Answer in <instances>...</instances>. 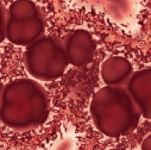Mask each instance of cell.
<instances>
[{
    "label": "cell",
    "mask_w": 151,
    "mask_h": 150,
    "mask_svg": "<svg viewBox=\"0 0 151 150\" xmlns=\"http://www.w3.org/2000/svg\"><path fill=\"white\" fill-rule=\"evenodd\" d=\"M49 113V95L40 81L20 78L3 86L0 122L7 128L18 132L35 130L48 120Z\"/></svg>",
    "instance_id": "cell-1"
},
{
    "label": "cell",
    "mask_w": 151,
    "mask_h": 150,
    "mask_svg": "<svg viewBox=\"0 0 151 150\" xmlns=\"http://www.w3.org/2000/svg\"><path fill=\"white\" fill-rule=\"evenodd\" d=\"M95 128L107 137L131 133L139 124L140 111L124 86H104L96 91L89 105Z\"/></svg>",
    "instance_id": "cell-2"
},
{
    "label": "cell",
    "mask_w": 151,
    "mask_h": 150,
    "mask_svg": "<svg viewBox=\"0 0 151 150\" xmlns=\"http://www.w3.org/2000/svg\"><path fill=\"white\" fill-rule=\"evenodd\" d=\"M24 64L26 71L37 81H54L61 78L68 66L62 38L43 35L26 47Z\"/></svg>",
    "instance_id": "cell-3"
},
{
    "label": "cell",
    "mask_w": 151,
    "mask_h": 150,
    "mask_svg": "<svg viewBox=\"0 0 151 150\" xmlns=\"http://www.w3.org/2000/svg\"><path fill=\"white\" fill-rule=\"evenodd\" d=\"M6 40L18 47H27L44 35L45 18L32 0H16L6 9Z\"/></svg>",
    "instance_id": "cell-4"
},
{
    "label": "cell",
    "mask_w": 151,
    "mask_h": 150,
    "mask_svg": "<svg viewBox=\"0 0 151 150\" xmlns=\"http://www.w3.org/2000/svg\"><path fill=\"white\" fill-rule=\"evenodd\" d=\"M62 42L68 64L74 67H83L94 60L96 44L87 30H74L63 37Z\"/></svg>",
    "instance_id": "cell-5"
},
{
    "label": "cell",
    "mask_w": 151,
    "mask_h": 150,
    "mask_svg": "<svg viewBox=\"0 0 151 150\" xmlns=\"http://www.w3.org/2000/svg\"><path fill=\"white\" fill-rule=\"evenodd\" d=\"M140 111L142 117H151V69L144 68L132 73L124 86Z\"/></svg>",
    "instance_id": "cell-6"
},
{
    "label": "cell",
    "mask_w": 151,
    "mask_h": 150,
    "mask_svg": "<svg viewBox=\"0 0 151 150\" xmlns=\"http://www.w3.org/2000/svg\"><path fill=\"white\" fill-rule=\"evenodd\" d=\"M133 71V66L126 57L111 56L102 62L100 75L105 86H125Z\"/></svg>",
    "instance_id": "cell-7"
},
{
    "label": "cell",
    "mask_w": 151,
    "mask_h": 150,
    "mask_svg": "<svg viewBox=\"0 0 151 150\" xmlns=\"http://www.w3.org/2000/svg\"><path fill=\"white\" fill-rule=\"evenodd\" d=\"M6 7L0 3V44L6 40Z\"/></svg>",
    "instance_id": "cell-8"
},
{
    "label": "cell",
    "mask_w": 151,
    "mask_h": 150,
    "mask_svg": "<svg viewBox=\"0 0 151 150\" xmlns=\"http://www.w3.org/2000/svg\"><path fill=\"white\" fill-rule=\"evenodd\" d=\"M140 150H151V136L149 135L142 143V149Z\"/></svg>",
    "instance_id": "cell-9"
},
{
    "label": "cell",
    "mask_w": 151,
    "mask_h": 150,
    "mask_svg": "<svg viewBox=\"0 0 151 150\" xmlns=\"http://www.w3.org/2000/svg\"><path fill=\"white\" fill-rule=\"evenodd\" d=\"M3 82H1V79H0V94H1V89H3Z\"/></svg>",
    "instance_id": "cell-10"
},
{
    "label": "cell",
    "mask_w": 151,
    "mask_h": 150,
    "mask_svg": "<svg viewBox=\"0 0 151 150\" xmlns=\"http://www.w3.org/2000/svg\"><path fill=\"white\" fill-rule=\"evenodd\" d=\"M109 150H124V149H118V148H114V149H109Z\"/></svg>",
    "instance_id": "cell-11"
},
{
    "label": "cell",
    "mask_w": 151,
    "mask_h": 150,
    "mask_svg": "<svg viewBox=\"0 0 151 150\" xmlns=\"http://www.w3.org/2000/svg\"><path fill=\"white\" fill-rule=\"evenodd\" d=\"M0 57H1V53H0Z\"/></svg>",
    "instance_id": "cell-12"
}]
</instances>
